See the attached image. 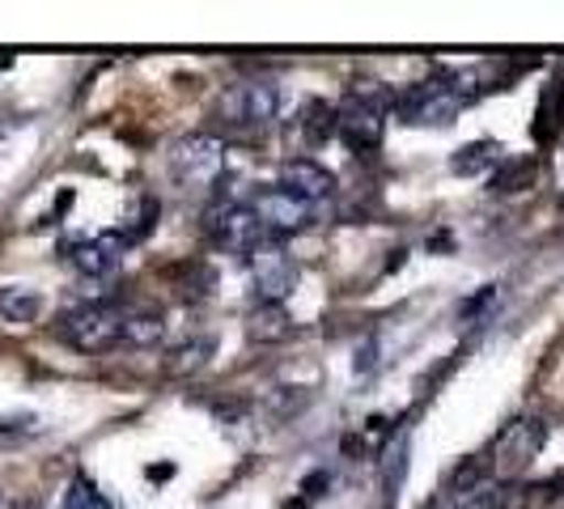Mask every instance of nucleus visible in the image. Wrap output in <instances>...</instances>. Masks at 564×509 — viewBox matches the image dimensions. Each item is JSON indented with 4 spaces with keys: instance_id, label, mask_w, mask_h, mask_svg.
<instances>
[{
    "instance_id": "1",
    "label": "nucleus",
    "mask_w": 564,
    "mask_h": 509,
    "mask_svg": "<svg viewBox=\"0 0 564 509\" xmlns=\"http://www.w3.org/2000/svg\"><path fill=\"white\" fill-rule=\"evenodd\" d=\"M56 339L77 353H111L123 344V311L107 306V302L77 306L56 323Z\"/></svg>"
},
{
    "instance_id": "2",
    "label": "nucleus",
    "mask_w": 564,
    "mask_h": 509,
    "mask_svg": "<svg viewBox=\"0 0 564 509\" xmlns=\"http://www.w3.org/2000/svg\"><path fill=\"white\" fill-rule=\"evenodd\" d=\"M463 102L467 98L458 94L454 73H442V77H429V82L412 85L408 94H399L395 111L412 128H446V123H454V115L463 111Z\"/></svg>"
},
{
    "instance_id": "3",
    "label": "nucleus",
    "mask_w": 564,
    "mask_h": 509,
    "mask_svg": "<svg viewBox=\"0 0 564 509\" xmlns=\"http://www.w3.org/2000/svg\"><path fill=\"white\" fill-rule=\"evenodd\" d=\"M170 174L192 192V187H213L226 174V144L217 137H183L170 149Z\"/></svg>"
},
{
    "instance_id": "4",
    "label": "nucleus",
    "mask_w": 564,
    "mask_h": 509,
    "mask_svg": "<svg viewBox=\"0 0 564 509\" xmlns=\"http://www.w3.org/2000/svg\"><path fill=\"white\" fill-rule=\"evenodd\" d=\"M204 226H208L213 247H221L229 254H254L263 247V238H268L251 204H217Z\"/></svg>"
},
{
    "instance_id": "5",
    "label": "nucleus",
    "mask_w": 564,
    "mask_h": 509,
    "mask_svg": "<svg viewBox=\"0 0 564 509\" xmlns=\"http://www.w3.org/2000/svg\"><path fill=\"white\" fill-rule=\"evenodd\" d=\"M543 437H547L543 421H535V416H518V421L506 424V429H501V437L492 442L488 472H497L501 480H513V476H518V472H522V467L539 454Z\"/></svg>"
},
{
    "instance_id": "6",
    "label": "nucleus",
    "mask_w": 564,
    "mask_h": 509,
    "mask_svg": "<svg viewBox=\"0 0 564 509\" xmlns=\"http://www.w3.org/2000/svg\"><path fill=\"white\" fill-rule=\"evenodd\" d=\"M276 107H281V98L268 82H242L221 94L217 115L229 128H268L276 119Z\"/></svg>"
},
{
    "instance_id": "7",
    "label": "nucleus",
    "mask_w": 564,
    "mask_h": 509,
    "mask_svg": "<svg viewBox=\"0 0 564 509\" xmlns=\"http://www.w3.org/2000/svg\"><path fill=\"white\" fill-rule=\"evenodd\" d=\"M247 263H251V284H254V293H259V302L281 306L284 297L293 293V284H297V263L284 254L281 242H263L254 254H247Z\"/></svg>"
},
{
    "instance_id": "8",
    "label": "nucleus",
    "mask_w": 564,
    "mask_h": 509,
    "mask_svg": "<svg viewBox=\"0 0 564 509\" xmlns=\"http://www.w3.org/2000/svg\"><path fill=\"white\" fill-rule=\"evenodd\" d=\"M382 132H387V119H382V107L369 102L361 94H352L344 107H336V137L352 153H373L382 144Z\"/></svg>"
},
{
    "instance_id": "9",
    "label": "nucleus",
    "mask_w": 564,
    "mask_h": 509,
    "mask_svg": "<svg viewBox=\"0 0 564 509\" xmlns=\"http://www.w3.org/2000/svg\"><path fill=\"white\" fill-rule=\"evenodd\" d=\"M254 217H259V226L263 234H302V229L311 226V204H302L297 196H289L281 187H268V192H259L254 196Z\"/></svg>"
},
{
    "instance_id": "10",
    "label": "nucleus",
    "mask_w": 564,
    "mask_h": 509,
    "mask_svg": "<svg viewBox=\"0 0 564 509\" xmlns=\"http://www.w3.org/2000/svg\"><path fill=\"white\" fill-rule=\"evenodd\" d=\"M123 247H128V238H119V234L82 238V242H73V247H68V263H73L82 277L98 281V277H111L115 268H119V259H123Z\"/></svg>"
},
{
    "instance_id": "11",
    "label": "nucleus",
    "mask_w": 564,
    "mask_h": 509,
    "mask_svg": "<svg viewBox=\"0 0 564 509\" xmlns=\"http://www.w3.org/2000/svg\"><path fill=\"white\" fill-rule=\"evenodd\" d=\"M276 187L314 208L318 199H327L336 192V178H332V170H323L318 162H311V158H293V162L281 166V183H276Z\"/></svg>"
},
{
    "instance_id": "12",
    "label": "nucleus",
    "mask_w": 564,
    "mask_h": 509,
    "mask_svg": "<svg viewBox=\"0 0 564 509\" xmlns=\"http://www.w3.org/2000/svg\"><path fill=\"white\" fill-rule=\"evenodd\" d=\"M535 158H501V166L492 170V178H488V192L492 196H518V192H527L535 183Z\"/></svg>"
},
{
    "instance_id": "13",
    "label": "nucleus",
    "mask_w": 564,
    "mask_h": 509,
    "mask_svg": "<svg viewBox=\"0 0 564 509\" xmlns=\"http://www.w3.org/2000/svg\"><path fill=\"white\" fill-rule=\"evenodd\" d=\"M561 119H564V85L552 82L547 89H543V98H539V115H535V123H531L535 141L539 144L556 141V132H561Z\"/></svg>"
},
{
    "instance_id": "14",
    "label": "nucleus",
    "mask_w": 564,
    "mask_h": 509,
    "mask_svg": "<svg viewBox=\"0 0 564 509\" xmlns=\"http://www.w3.org/2000/svg\"><path fill=\"white\" fill-rule=\"evenodd\" d=\"M0 314L9 323H34L43 314V297L34 289H22V284H0Z\"/></svg>"
},
{
    "instance_id": "15",
    "label": "nucleus",
    "mask_w": 564,
    "mask_h": 509,
    "mask_svg": "<svg viewBox=\"0 0 564 509\" xmlns=\"http://www.w3.org/2000/svg\"><path fill=\"white\" fill-rule=\"evenodd\" d=\"M247 332H251V339H259V344H276V339H289L293 323H289V314H284L281 306L259 302L251 311V318H247Z\"/></svg>"
},
{
    "instance_id": "16",
    "label": "nucleus",
    "mask_w": 564,
    "mask_h": 509,
    "mask_svg": "<svg viewBox=\"0 0 564 509\" xmlns=\"http://www.w3.org/2000/svg\"><path fill=\"white\" fill-rule=\"evenodd\" d=\"M497 166H501V144L497 141H471L451 158L454 174H484V170H497Z\"/></svg>"
},
{
    "instance_id": "17",
    "label": "nucleus",
    "mask_w": 564,
    "mask_h": 509,
    "mask_svg": "<svg viewBox=\"0 0 564 509\" xmlns=\"http://www.w3.org/2000/svg\"><path fill=\"white\" fill-rule=\"evenodd\" d=\"M162 336H166L162 314H153V311L123 314V344H132V348H153Z\"/></svg>"
},
{
    "instance_id": "18",
    "label": "nucleus",
    "mask_w": 564,
    "mask_h": 509,
    "mask_svg": "<svg viewBox=\"0 0 564 509\" xmlns=\"http://www.w3.org/2000/svg\"><path fill=\"white\" fill-rule=\"evenodd\" d=\"M302 137L306 144H327L336 137V107H327V102H306L302 107Z\"/></svg>"
},
{
    "instance_id": "19",
    "label": "nucleus",
    "mask_w": 564,
    "mask_h": 509,
    "mask_svg": "<svg viewBox=\"0 0 564 509\" xmlns=\"http://www.w3.org/2000/svg\"><path fill=\"white\" fill-rule=\"evenodd\" d=\"M527 497H531V492H527L518 480H488L476 501H480L484 509H522L527 506Z\"/></svg>"
},
{
    "instance_id": "20",
    "label": "nucleus",
    "mask_w": 564,
    "mask_h": 509,
    "mask_svg": "<svg viewBox=\"0 0 564 509\" xmlns=\"http://www.w3.org/2000/svg\"><path fill=\"white\" fill-rule=\"evenodd\" d=\"M208 353H213V339H192V344H178L174 353H170L166 369L170 373H187V369H199L204 361H208Z\"/></svg>"
},
{
    "instance_id": "21",
    "label": "nucleus",
    "mask_w": 564,
    "mask_h": 509,
    "mask_svg": "<svg viewBox=\"0 0 564 509\" xmlns=\"http://www.w3.org/2000/svg\"><path fill=\"white\" fill-rule=\"evenodd\" d=\"M59 509H111V506H107V497L89 480H73V488L64 492V506Z\"/></svg>"
},
{
    "instance_id": "22",
    "label": "nucleus",
    "mask_w": 564,
    "mask_h": 509,
    "mask_svg": "<svg viewBox=\"0 0 564 509\" xmlns=\"http://www.w3.org/2000/svg\"><path fill=\"white\" fill-rule=\"evenodd\" d=\"M391 458H395V463H387V509L395 506L399 488H403V472H408V442H399Z\"/></svg>"
},
{
    "instance_id": "23",
    "label": "nucleus",
    "mask_w": 564,
    "mask_h": 509,
    "mask_svg": "<svg viewBox=\"0 0 564 509\" xmlns=\"http://www.w3.org/2000/svg\"><path fill=\"white\" fill-rule=\"evenodd\" d=\"M497 302H501V289H497V284H484L476 297H467V302L458 306V314H463V318H480V314H488Z\"/></svg>"
},
{
    "instance_id": "24",
    "label": "nucleus",
    "mask_w": 564,
    "mask_h": 509,
    "mask_svg": "<svg viewBox=\"0 0 564 509\" xmlns=\"http://www.w3.org/2000/svg\"><path fill=\"white\" fill-rule=\"evenodd\" d=\"M429 509H471V506H467V501H458V497H451V492H442Z\"/></svg>"
},
{
    "instance_id": "25",
    "label": "nucleus",
    "mask_w": 564,
    "mask_h": 509,
    "mask_svg": "<svg viewBox=\"0 0 564 509\" xmlns=\"http://www.w3.org/2000/svg\"><path fill=\"white\" fill-rule=\"evenodd\" d=\"M0 509H9V501H4V497H0Z\"/></svg>"
}]
</instances>
